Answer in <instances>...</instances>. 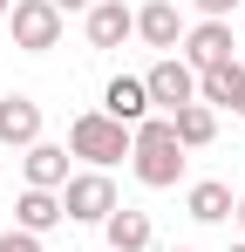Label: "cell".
<instances>
[{
    "label": "cell",
    "mask_w": 245,
    "mask_h": 252,
    "mask_svg": "<svg viewBox=\"0 0 245 252\" xmlns=\"http://www.w3.org/2000/svg\"><path fill=\"white\" fill-rule=\"evenodd\" d=\"M129 170H136V184H150V191H170V184L184 177V143H177L170 116H150V123L129 136Z\"/></svg>",
    "instance_id": "obj_1"
},
{
    "label": "cell",
    "mask_w": 245,
    "mask_h": 252,
    "mask_svg": "<svg viewBox=\"0 0 245 252\" xmlns=\"http://www.w3.org/2000/svg\"><path fill=\"white\" fill-rule=\"evenodd\" d=\"M129 136L136 129H122L116 116H102V109H82L75 123H68V157H89L95 170H109L129 157Z\"/></svg>",
    "instance_id": "obj_2"
},
{
    "label": "cell",
    "mask_w": 245,
    "mask_h": 252,
    "mask_svg": "<svg viewBox=\"0 0 245 252\" xmlns=\"http://www.w3.org/2000/svg\"><path fill=\"white\" fill-rule=\"evenodd\" d=\"M143 89H150V109L177 116L184 102H198V68H191L184 55H157V68L143 75Z\"/></svg>",
    "instance_id": "obj_3"
},
{
    "label": "cell",
    "mask_w": 245,
    "mask_h": 252,
    "mask_svg": "<svg viewBox=\"0 0 245 252\" xmlns=\"http://www.w3.org/2000/svg\"><path fill=\"white\" fill-rule=\"evenodd\" d=\"M14 48L21 55H48V48L61 41V7L55 0H14Z\"/></svg>",
    "instance_id": "obj_4"
},
{
    "label": "cell",
    "mask_w": 245,
    "mask_h": 252,
    "mask_svg": "<svg viewBox=\"0 0 245 252\" xmlns=\"http://www.w3.org/2000/svg\"><path fill=\"white\" fill-rule=\"evenodd\" d=\"M61 211L75 218V225H102L109 211H116V184H109V170H82L61 184Z\"/></svg>",
    "instance_id": "obj_5"
},
{
    "label": "cell",
    "mask_w": 245,
    "mask_h": 252,
    "mask_svg": "<svg viewBox=\"0 0 245 252\" xmlns=\"http://www.w3.org/2000/svg\"><path fill=\"white\" fill-rule=\"evenodd\" d=\"M177 55H184L198 75H204V68H232V62H239V55H232V28H225V21H198V28L184 34Z\"/></svg>",
    "instance_id": "obj_6"
},
{
    "label": "cell",
    "mask_w": 245,
    "mask_h": 252,
    "mask_svg": "<svg viewBox=\"0 0 245 252\" xmlns=\"http://www.w3.org/2000/svg\"><path fill=\"white\" fill-rule=\"evenodd\" d=\"M82 28H89V48H122L136 34V7H122V0H95L89 14H82Z\"/></svg>",
    "instance_id": "obj_7"
},
{
    "label": "cell",
    "mask_w": 245,
    "mask_h": 252,
    "mask_svg": "<svg viewBox=\"0 0 245 252\" xmlns=\"http://www.w3.org/2000/svg\"><path fill=\"white\" fill-rule=\"evenodd\" d=\"M136 34H143L150 48H163V55H177L191 28H184V14H177V0H150V7H136Z\"/></svg>",
    "instance_id": "obj_8"
},
{
    "label": "cell",
    "mask_w": 245,
    "mask_h": 252,
    "mask_svg": "<svg viewBox=\"0 0 245 252\" xmlns=\"http://www.w3.org/2000/svg\"><path fill=\"white\" fill-rule=\"evenodd\" d=\"M102 116H116L122 129L150 123V89H143V75H116V82L102 89Z\"/></svg>",
    "instance_id": "obj_9"
},
{
    "label": "cell",
    "mask_w": 245,
    "mask_h": 252,
    "mask_svg": "<svg viewBox=\"0 0 245 252\" xmlns=\"http://www.w3.org/2000/svg\"><path fill=\"white\" fill-rule=\"evenodd\" d=\"M0 143H7V150L41 143V102L34 95H0Z\"/></svg>",
    "instance_id": "obj_10"
},
{
    "label": "cell",
    "mask_w": 245,
    "mask_h": 252,
    "mask_svg": "<svg viewBox=\"0 0 245 252\" xmlns=\"http://www.w3.org/2000/svg\"><path fill=\"white\" fill-rule=\"evenodd\" d=\"M21 170H28V191H61L68 184V143H28Z\"/></svg>",
    "instance_id": "obj_11"
},
{
    "label": "cell",
    "mask_w": 245,
    "mask_h": 252,
    "mask_svg": "<svg viewBox=\"0 0 245 252\" xmlns=\"http://www.w3.org/2000/svg\"><path fill=\"white\" fill-rule=\"evenodd\" d=\"M102 232H109V252H150V239H157L150 211H136V205H116L102 218Z\"/></svg>",
    "instance_id": "obj_12"
},
{
    "label": "cell",
    "mask_w": 245,
    "mask_h": 252,
    "mask_svg": "<svg viewBox=\"0 0 245 252\" xmlns=\"http://www.w3.org/2000/svg\"><path fill=\"white\" fill-rule=\"evenodd\" d=\"M68 211H61V191H21V205H14V232H55Z\"/></svg>",
    "instance_id": "obj_13"
},
{
    "label": "cell",
    "mask_w": 245,
    "mask_h": 252,
    "mask_svg": "<svg viewBox=\"0 0 245 252\" xmlns=\"http://www.w3.org/2000/svg\"><path fill=\"white\" fill-rule=\"evenodd\" d=\"M232 205H239V198H232L218 177H204V184H191V191H184V211H191L198 225H218V218H232Z\"/></svg>",
    "instance_id": "obj_14"
},
{
    "label": "cell",
    "mask_w": 245,
    "mask_h": 252,
    "mask_svg": "<svg viewBox=\"0 0 245 252\" xmlns=\"http://www.w3.org/2000/svg\"><path fill=\"white\" fill-rule=\"evenodd\" d=\"M170 129H177V143H184V150H204V143L218 136V109H204V102H184V109L170 116Z\"/></svg>",
    "instance_id": "obj_15"
},
{
    "label": "cell",
    "mask_w": 245,
    "mask_h": 252,
    "mask_svg": "<svg viewBox=\"0 0 245 252\" xmlns=\"http://www.w3.org/2000/svg\"><path fill=\"white\" fill-rule=\"evenodd\" d=\"M0 252H41L34 232H0Z\"/></svg>",
    "instance_id": "obj_16"
},
{
    "label": "cell",
    "mask_w": 245,
    "mask_h": 252,
    "mask_svg": "<svg viewBox=\"0 0 245 252\" xmlns=\"http://www.w3.org/2000/svg\"><path fill=\"white\" fill-rule=\"evenodd\" d=\"M191 7H198L204 21H225V14H232V7H239V0H191Z\"/></svg>",
    "instance_id": "obj_17"
},
{
    "label": "cell",
    "mask_w": 245,
    "mask_h": 252,
    "mask_svg": "<svg viewBox=\"0 0 245 252\" xmlns=\"http://www.w3.org/2000/svg\"><path fill=\"white\" fill-rule=\"evenodd\" d=\"M232 116H245V68H239V82H232Z\"/></svg>",
    "instance_id": "obj_18"
},
{
    "label": "cell",
    "mask_w": 245,
    "mask_h": 252,
    "mask_svg": "<svg viewBox=\"0 0 245 252\" xmlns=\"http://www.w3.org/2000/svg\"><path fill=\"white\" fill-rule=\"evenodd\" d=\"M55 7H61V14H89L95 0H55Z\"/></svg>",
    "instance_id": "obj_19"
},
{
    "label": "cell",
    "mask_w": 245,
    "mask_h": 252,
    "mask_svg": "<svg viewBox=\"0 0 245 252\" xmlns=\"http://www.w3.org/2000/svg\"><path fill=\"white\" fill-rule=\"evenodd\" d=\"M232 218H239V225H245V198H239V205H232Z\"/></svg>",
    "instance_id": "obj_20"
},
{
    "label": "cell",
    "mask_w": 245,
    "mask_h": 252,
    "mask_svg": "<svg viewBox=\"0 0 245 252\" xmlns=\"http://www.w3.org/2000/svg\"><path fill=\"white\" fill-rule=\"evenodd\" d=\"M7 14H14V0H0V21H7Z\"/></svg>",
    "instance_id": "obj_21"
},
{
    "label": "cell",
    "mask_w": 245,
    "mask_h": 252,
    "mask_svg": "<svg viewBox=\"0 0 245 252\" xmlns=\"http://www.w3.org/2000/svg\"><path fill=\"white\" fill-rule=\"evenodd\" d=\"M232 252H245V239H239V246H232Z\"/></svg>",
    "instance_id": "obj_22"
},
{
    "label": "cell",
    "mask_w": 245,
    "mask_h": 252,
    "mask_svg": "<svg viewBox=\"0 0 245 252\" xmlns=\"http://www.w3.org/2000/svg\"><path fill=\"white\" fill-rule=\"evenodd\" d=\"M239 14H245V0H239Z\"/></svg>",
    "instance_id": "obj_23"
},
{
    "label": "cell",
    "mask_w": 245,
    "mask_h": 252,
    "mask_svg": "<svg viewBox=\"0 0 245 252\" xmlns=\"http://www.w3.org/2000/svg\"><path fill=\"white\" fill-rule=\"evenodd\" d=\"M177 252H191V246H177Z\"/></svg>",
    "instance_id": "obj_24"
}]
</instances>
